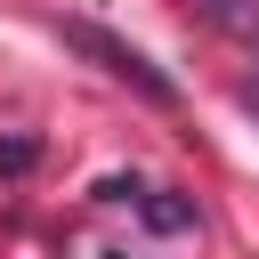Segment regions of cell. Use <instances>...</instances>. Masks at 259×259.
<instances>
[{
  "mask_svg": "<svg viewBox=\"0 0 259 259\" xmlns=\"http://www.w3.org/2000/svg\"><path fill=\"white\" fill-rule=\"evenodd\" d=\"M219 32H243V40H259V0H194Z\"/></svg>",
  "mask_w": 259,
  "mask_h": 259,
  "instance_id": "3957f363",
  "label": "cell"
},
{
  "mask_svg": "<svg viewBox=\"0 0 259 259\" xmlns=\"http://www.w3.org/2000/svg\"><path fill=\"white\" fill-rule=\"evenodd\" d=\"M138 219H146L154 235H186V227H194V202L170 194V186H154V194H138Z\"/></svg>",
  "mask_w": 259,
  "mask_h": 259,
  "instance_id": "7a4b0ae2",
  "label": "cell"
},
{
  "mask_svg": "<svg viewBox=\"0 0 259 259\" xmlns=\"http://www.w3.org/2000/svg\"><path fill=\"white\" fill-rule=\"evenodd\" d=\"M40 162V138H0V178H24Z\"/></svg>",
  "mask_w": 259,
  "mask_h": 259,
  "instance_id": "277c9868",
  "label": "cell"
},
{
  "mask_svg": "<svg viewBox=\"0 0 259 259\" xmlns=\"http://www.w3.org/2000/svg\"><path fill=\"white\" fill-rule=\"evenodd\" d=\"M65 40H73L81 57H97V65L113 73V81H130V89H138L146 105H162V113L178 105V81H170V73H162V65H154L146 49H130L121 32H105V24H65Z\"/></svg>",
  "mask_w": 259,
  "mask_h": 259,
  "instance_id": "6da1fadb",
  "label": "cell"
},
{
  "mask_svg": "<svg viewBox=\"0 0 259 259\" xmlns=\"http://www.w3.org/2000/svg\"><path fill=\"white\" fill-rule=\"evenodd\" d=\"M138 194H146L138 178H97V202H138Z\"/></svg>",
  "mask_w": 259,
  "mask_h": 259,
  "instance_id": "5b68a950",
  "label": "cell"
}]
</instances>
